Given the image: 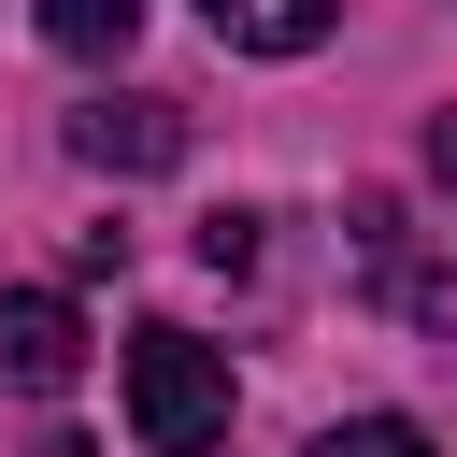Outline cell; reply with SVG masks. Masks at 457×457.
I'll list each match as a JSON object with an SVG mask.
<instances>
[{"instance_id":"obj_1","label":"cell","mask_w":457,"mask_h":457,"mask_svg":"<svg viewBox=\"0 0 457 457\" xmlns=\"http://www.w3.org/2000/svg\"><path fill=\"white\" fill-rule=\"evenodd\" d=\"M129 428H143V457H214L228 443V357L200 328H143L129 343Z\"/></svg>"},{"instance_id":"obj_2","label":"cell","mask_w":457,"mask_h":457,"mask_svg":"<svg viewBox=\"0 0 457 457\" xmlns=\"http://www.w3.org/2000/svg\"><path fill=\"white\" fill-rule=\"evenodd\" d=\"M86 371V328H71V300H43V286H14L0 300V386H29V400H57Z\"/></svg>"},{"instance_id":"obj_3","label":"cell","mask_w":457,"mask_h":457,"mask_svg":"<svg viewBox=\"0 0 457 457\" xmlns=\"http://www.w3.org/2000/svg\"><path fill=\"white\" fill-rule=\"evenodd\" d=\"M71 157H86V171H171V157H186V114H171V100H86V114H71Z\"/></svg>"},{"instance_id":"obj_4","label":"cell","mask_w":457,"mask_h":457,"mask_svg":"<svg viewBox=\"0 0 457 457\" xmlns=\"http://www.w3.org/2000/svg\"><path fill=\"white\" fill-rule=\"evenodd\" d=\"M200 14H214V43H243V57H300V43H328L343 0H200Z\"/></svg>"},{"instance_id":"obj_5","label":"cell","mask_w":457,"mask_h":457,"mask_svg":"<svg viewBox=\"0 0 457 457\" xmlns=\"http://www.w3.org/2000/svg\"><path fill=\"white\" fill-rule=\"evenodd\" d=\"M43 43L57 57H129L143 43V0H43Z\"/></svg>"},{"instance_id":"obj_6","label":"cell","mask_w":457,"mask_h":457,"mask_svg":"<svg viewBox=\"0 0 457 457\" xmlns=\"http://www.w3.org/2000/svg\"><path fill=\"white\" fill-rule=\"evenodd\" d=\"M314 457H428V428L414 414H343V428H314Z\"/></svg>"},{"instance_id":"obj_7","label":"cell","mask_w":457,"mask_h":457,"mask_svg":"<svg viewBox=\"0 0 457 457\" xmlns=\"http://www.w3.org/2000/svg\"><path fill=\"white\" fill-rule=\"evenodd\" d=\"M200 257L214 271H257V214H200Z\"/></svg>"},{"instance_id":"obj_8","label":"cell","mask_w":457,"mask_h":457,"mask_svg":"<svg viewBox=\"0 0 457 457\" xmlns=\"http://www.w3.org/2000/svg\"><path fill=\"white\" fill-rule=\"evenodd\" d=\"M428 171H443V186H457V114H428Z\"/></svg>"}]
</instances>
